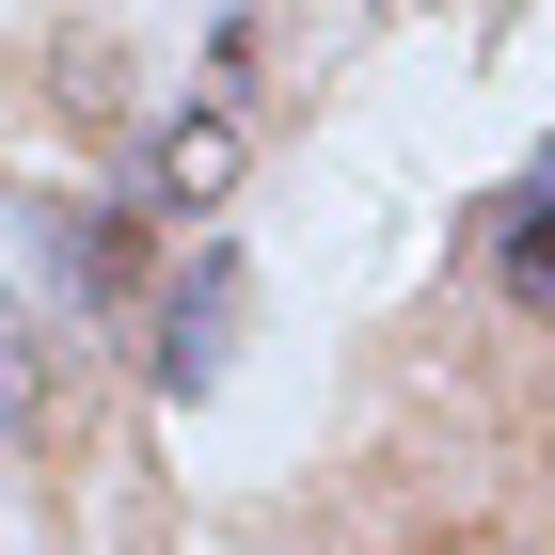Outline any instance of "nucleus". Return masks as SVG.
<instances>
[{
	"label": "nucleus",
	"instance_id": "1",
	"mask_svg": "<svg viewBox=\"0 0 555 555\" xmlns=\"http://www.w3.org/2000/svg\"><path fill=\"white\" fill-rule=\"evenodd\" d=\"M222 334H238V255H191V286H175V318H159V397H207Z\"/></svg>",
	"mask_w": 555,
	"mask_h": 555
},
{
	"label": "nucleus",
	"instance_id": "2",
	"mask_svg": "<svg viewBox=\"0 0 555 555\" xmlns=\"http://www.w3.org/2000/svg\"><path fill=\"white\" fill-rule=\"evenodd\" d=\"M492 286H508L524 318H555V143H540V175L508 191V222H492Z\"/></svg>",
	"mask_w": 555,
	"mask_h": 555
},
{
	"label": "nucleus",
	"instance_id": "3",
	"mask_svg": "<svg viewBox=\"0 0 555 555\" xmlns=\"http://www.w3.org/2000/svg\"><path fill=\"white\" fill-rule=\"evenodd\" d=\"M222 175H238V128H222V112H207V128H159V143H143V191H128V207L191 222V207H207V191H222Z\"/></svg>",
	"mask_w": 555,
	"mask_h": 555
},
{
	"label": "nucleus",
	"instance_id": "4",
	"mask_svg": "<svg viewBox=\"0 0 555 555\" xmlns=\"http://www.w3.org/2000/svg\"><path fill=\"white\" fill-rule=\"evenodd\" d=\"M0 413L33 428V334H16V301H0Z\"/></svg>",
	"mask_w": 555,
	"mask_h": 555
}]
</instances>
